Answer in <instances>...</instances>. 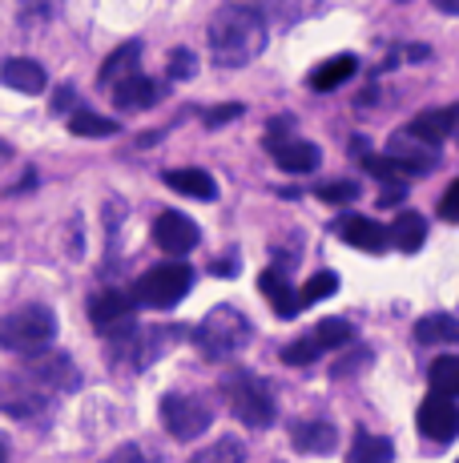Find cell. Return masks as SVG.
Instances as JSON below:
<instances>
[{
    "mask_svg": "<svg viewBox=\"0 0 459 463\" xmlns=\"http://www.w3.org/2000/svg\"><path fill=\"white\" fill-rule=\"evenodd\" d=\"M267 146L275 149V162L286 169V174H314L323 162V149L314 146V141L295 137V133H286L282 141H267Z\"/></svg>",
    "mask_w": 459,
    "mask_h": 463,
    "instance_id": "9a60e30c",
    "label": "cell"
},
{
    "mask_svg": "<svg viewBox=\"0 0 459 463\" xmlns=\"http://www.w3.org/2000/svg\"><path fill=\"white\" fill-rule=\"evenodd\" d=\"M250 451L238 435H218V443H206L201 451H193L190 463H246Z\"/></svg>",
    "mask_w": 459,
    "mask_h": 463,
    "instance_id": "484cf974",
    "label": "cell"
},
{
    "mask_svg": "<svg viewBox=\"0 0 459 463\" xmlns=\"http://www.w3.org/2000/svg\"><path fill=\"white\" fill-rule=\"evenodd\" d=\"M331 295H339V274H334V270H319L303 290H298V302H303V307H314V302H323Z\"/></svg>",
    "mask_w": 459,
    "mask_h": 463,
    "instance_id": "1f68e13d",
    "label": "cell"
},
{
    "mask_svg": "<svg viewBox=\"0 0 459 463\" xmlns=\"http://www.w3.org/2000/svg\"><path fill=\"white\" fill-rule=\"evenodd\" d=\"M395 459V448L387 435H370V431H355L347 448V463H391Z\"/></svg>",
    "mask_w": 459,
    "mask_h": 463,
    "instance_id": "d4e9b609",
    "label": "cell"
},
{
    "mask_svg": "<svg viewBox=\"0 0 459 463\" xmlns=\"http://www.w3.org/2000/svg\"><path fill=\"white\" fill-rule=\"evenodd\" d=\"M334 234L363 254H383L387 246H391V230L379 226L375 218H363V213H342V218L334 222Z\"/></svg>",
    "mask_w": 459,
    "mask_h": 463,
    "instance_id": "7c38bea8",
    "label": "cell"
},
{
    "mask_svg": "<svg viewBox=\"0 0 459 463\" xmlns=\"http://www.w3.org/2000/svg\"><path fill=\"white\" fill-rule=\"evenodd\" d=\"M415 423H419V431L427 435L431 443H452L459 435V407L452 403V395H427L419 403V411H415Z\"/></svg>",
    "mask_w": 459,
    "mask_h": 463,
    "instance_id": "9c48e42d",
    "label": "cell"
},
{
    "mask_svg": "<svg viewBox=\"0 0 459 463\" xmlns=\"http://www.w3.org/2000/svg\"><path fill=\"white\" fill-rule=\"evenodd\" d=\"M355 69H359V61L351 57V52H339V57H331V61H323L319 69H314L311 77H306V85L314 89V93H331V89H339V85H347L351 77H355Z\"/></svg>",
    "mask_w": 459,
    "mask_h": 463,
    "instance_id": "7402d4cb",
    "label": "cell"
},
{
    "mask_svg": "<svg viewBox=\"0 0 459 463\" xmlns=\"http://www.w3.org/2000/svg\"><path fill=\"white\" fill-rule=\"evenodd\" d=\"M258 290H262V298H267L270 307H275V315H278V318H295L298 310H303V302H298L295 287H290L286 270H278V266H270V270H262V274H258Z\"/></svg>",
    "mask_w": 459,
    "mask_h": 463,
    "instance_id": "ac0fdd59",
    "label": "cell"
},
{
    "mask_svg": "<svg viewBox=\"0 0 459 463\" xmlns=\"http://www.w3.org/2000/svg\"><path fill=\"white\" fill-rule=\"evenodd\" d=\"M165 77H170V81H190V77H198V57H193L190 49H173L170 61H165Z\"/></svg>",
    "mask_w": 459,
    "mask_h": 463,
    "instance_id": "836d02e7",
    "label": "cell"
},
{
    "mask_svg": "<svg viewBox=\"0 0 459 463\" xmlns=\"http://www.w3.org/2000/svg\"><path fill=\"white\" fill-rule=\"evenodd\" d=\"M323 351L326 346L319 343V335L311 331V335H303V338H295V343L282 346V363H286V367H306V363H314Z\"/></svg>",
    "mask_w": 459,
    "mask_h": 463,
    "instance_id": "4dcf8cb0",
    "label": "cell"
},
{
    "mask_svg": "<svg viewBox=\"0 0 459 463\" xmlns=\"http://www.w3.org/2000/svg\"><path fill=\"white\" fill-rule=\"evenodd\" d=\"M134 295H121V290H101V295L89 298V323L97 326L101 335H113V331H126L134 326Z\"/></svg>",
    "mask_w": 459,
    "mask_h": 463,
    "instance_id": "8fae6325",
    "label": "cell"
},
{
    "mask_svg": "<svg viewBox=\"0 0 459 463\" xmlns=\"http://www.w3.org/2000/svg\"><path fill=\"white\" fill-rule=\"evenodd\" d=\"M387 154H391L395 162L403 165V174H407V177L431 174V169L439 165L436 146H427V141H419V137H415V133H399V137H391V146H387Z\"/></svg>",
    "mask_w": 459,
    "mask_h": 463,
    "instance_id": "4fadbf2b",
    "label": "cell"
},
{
    "mask_svg": "<svg viewBox=\"0 0 459 463\" xmlns=\"http://www.w3.org/2000/svg\"><path fill=\"white\" fill-rule=\"evenodd\" d=\"M193 290V270L182 258H170V262L154 266L134 282V298L149 310H170Z\"/></svg>",
    "mask_w": 459,
    "mask_h": 463,
    "instance_id": "8992f818",
    "label": "cell"
},
{
    "mask_svg": "<svg viewBox=\"0 0 459 463\" xmlns=\"http://www.w3.org/2000/svg\"><path fill=\"white\" fill-rule=\"evenodd\" d=\"M137 65H141V41H126L121 49H113V52H109V61L101 65V77H97V85L109 89V93H113V89L126 81V77L141 73Z\"/></svg>",
    "mask_w": 459,
    "mask_h": 463,
    "instance_id": "d6986e66",
    "label": "cell"
},
{
    "mask_svg": "<svg viewBox=\"0 0 459 463\" xmlns=\"http://www.w3.org/2000/svg\"><path fill=\"white\" fill-rule=\"evenodd\" d=\"M314 335H319V343L326 351H347V346L355 343V326H351L347 318H323V323L314 326Z\"/></svg>",
    "mask_w": 459,
    "mask_h": 463,
    "instance_id": "f546056e",
    "label": "cell"
},
{
    "mask_svg": "<svg viewBox=\"0 0 459 463\" xmlns=\"http://www.w3.org/2000/svg\"><path fill=\"white\" fill-rule=\"evenodd\" d=\"M254 338V326L234 302H218L206 310L198 326H193V346L201 351V359L210 363H226L234 354H242Z\"/></svg>",
    "mask_w": 459,
    "mask_h": 463,
    "instance_id": "7a4b0ae2",
    "label": "cell"
},
{
    "mask_svg": "<svg viewBox=\"0 0 459 463\" xmlns=\"http://www.w3.org/2000/svg\"><path fill=\"white\" fill-rule=\"evenodd\" d=\"M431 5H436L439 13H447V16H459V0H431Z\"/></svg>",
    "mask_w": 459,
    "mask_h": 463,
    "instance_id": "ab89813d",
    "label": "cell"
},
{
    "mask_svg": "<svg viewBox=\"0 0 459 463\" xmlns=\"http://www.w3.org/2000/svg\"><path fill=\"white\" fill-rule=\"evenodd\" d=\"M222 399L230 403V411L238 415V423L254 427V431H262V427H270L278 420V403H275V391H270V383L262 375H250V371H238V375H230L222 383Z\"/></svg>",
    "mask_w": 459,
    "mask_h": 463,
    "instance_id": "277c9868",
    "label": "cell"
},
{
    "mask_svg": "<svg viewBox=\"0 0 459 463\" xmlns=\"http://www.w3.org/2000/svg\"><path fill=\"white\" fill-rule=\"evenodd\" d=\"M157 411H162V427L182 443L206 435L210 423H214V407L201 395H190V391H170V395H162Z\"/></svg>",
    "mask_w": 459,
    "mask_h": 463,
    "instance_id": "52a82bcc",
    "label": "cell"
},
{
    "mask_svg": "<svg viewBox=\"0 0 459 463\" xmlns=\"http://www.w3.org/2000/svg\"><path fill=\"white\" fill-rule=\"evenodd\" d=\"M415 343L419 346H452L459 343V318L455 315H423L415 323Z\"/></svg>",
    "mask_w": 459,
    "mask_h": 463,
    "instance_id": "603a6c76",
    "label": "cell"
},
{
    "mask_svg": "<svg viewBox=\"0 0 459 463\" xmlns=\"http://www.w3.org/2000/svg\"><path fill=\"white\" fill-rule=\"evenodd\" d=\"M459 121V105H447V109H423L419 118L407 126V133H415L419 141H427V146H439V141L452 137Z\"/></svg>",
    "mask_w": 459,
    "mask_h": 463,
    "instance_id": "ffe728a7",
    "label": "cell"
},
{
    "mask_svg": "<svg viewBox=\"0 0 459 463\" xmlns=\"http://www.w3.org/2000/svg\"><path fill=\"white\" fill-rule=\"evenodd\" d=\"M367 367H370V351H367V346H347V354L331 363V379H355L359 371H367Z\"/></svg>",
    "mask_w": 459,
    "mask_h": 463,
    "instance_id": "d6a6232c",
    "label": "cell"
},
{
    "mask_svg": "<svg viewBox=\"0 0 459 463\" xmlns=\"http://www.w3.org/2000/svg\"><path fill=\"white\" fill-rule=\"evenodd\" d=\"M165 185L173 194H185L193 202H214L218 198V182L206 174V169H170L165 174Z\"/></svg>",
    "mask_w": 459,
    "mask_h": 463,
    "instance_id": "44dd1931",
    "label": "cell"
},
{
    "mask_svg": "<svg viewBox=\"0 0 459 463\" xmlns=\"http://www.w3.org/2000/svg\"><path fill=\"white\" fill-rule=\"evenodd\" d=\"M423 242H427V218L415 210H403L399 218L391 222V246L403 254H415Z\"/></svg>",
    "mask_w": 459,
    "mask_h": 463,
    "instance_id": "cb8c5ba5",
    "label": "cell"
},
{
    "mask_svg": "<svg viewBox=\"0 0 459 463\" xmlns=\"http://www.w3.org/2000/svg\"><path fill=\"white\" fill-rule=\"evenodd\" d=\"M154 242H157V250H165L170 258H185L201 242V230H198V222L185 218V213L162 210L154 218Z\"/></svg>",
    "mask_w": 459,
    "mask_h": 463,
    "instance_id": "ba28073f",
    "label": "cell"
},
{
    "mask_svg": "<svg viewBox=\"0 0 459 463\" xmlns=\"http://www.w3.org/2000/svg\"><path fill=\"white\" fill-rule=\"evenodd\" d=\"M113 105H117L121 113H141V109H149V105H157L165 97V89L154 81V77H141V73H134V77H126L117 89H113Z\"/></svg>",
    "mask_w": 459,
    "mask_h": 463,
    "instance_id": "e0dca14e",
    "label": "cell"
},
{
    "mask_svg": "<svg viewBox=\"0 0 459 463\" xmlns=\"http://www.w3.org/2000/svg\"><path fill=\"white\" fill-rule=\"evenodd\" d=\"M61 8H65V0H16V21L37 29V24H49Z\"/></svg>",
    "mask_w": 459,
    "mask_h": 463,
    "instance_id": "f1b7e54d",
    "label": "cell"
},
{
    "mask_svg": "<svg viewBox=\"0 0 459 463\" xmlns=\"http://www.w3.org/2000/svg\"><path fill=\"white\" fill-rule=\"evenodd\" d=\"M234 118H242V105H218V109H206V126H210V129L230 126Z\"/></svg>",
    "mask_w": 459,
    "mask_h": 463,
    "instance_id": "74e56055",
    "label": "cell"
},
{
    "mask_svg": "<svg viewBox=\"0 0 459 463\" xmlns=\"http://www.w3.org/2000/svg\"><path fill=\"white\" fill-rule=\"evenodd\" d=\"M439 218L452 222V226H459V177L452 185H447V194L439 198Z\"/></svg>",
    "mask_w": 459,
    "mask_h": 463,
    "instance_id": "d590c367",
    "label": "cell"
},
{
    "mask_svg": "<svg viewBox=\"0 0 459 463\" xmlns=\"http://www.w3.org/2000/svg\"><path fill=\"white\" fill-rule=\"evenodd\" d=\"M455 463H459V459H455Z\"/></svg>",
    "mask_w": 459,
    "mask_h": 463,
    "instance_id": "7bdbcfd3",
    "label": "cell"
},
{
    "mask_svg": "<svg viewBox=\"0 0 459 463\" xmlns=\"http://www.w3.org/2000/svg\"><path fill=\"white\" fill-rule=\"evenodd\" d=\"M57 338V315L45 302H24V307L8 310L0 318V346L13 354H41L49 351V343Z\"/></svg>",
    "mask_w": 459,
    "mask_h": 463,
    "instance_id": "3957f363",
    "label": "cell"
},
{
    "mask_svg": "<svg viewBox=\"0 0 459 463\" xmlns=\"http://www.w3.org/2000/svg\"><path fill=\"white\" fill-rule=\"evenodd\" d=\"M105 463H154V459L145 456V448H141V443H121V448L113 451Z\"/></svg>",
    "mask_w": 459,
    "mask_h": 463,
    "instance_id": "8d00e7d4",
    "label": "cell"
},
{
    "mask_svg": "<svg viewBox=\"0 0 459 463\" xmlns=\"http://www.w3.org/2000/svg\"><path fill=\"white\" fill-rule=\"evenodd\" d=\"M0 463H8V439L0 435Z\"/></svg>",
    "mask_w": 459,
    "mask_h": 463,
    "instance_id": "b9f144b4",
    "label": "cell"
},
{
    "mask_svg": "<svg viewBox=\"0 0 459 463\" xmlns=\"http://www.w3.org/2000/svg\"><path fill=\"white\" fill-rule=\"evenodd\" d=\"M319 198L342 206V202H355L359 198V185L355 182H326V185H319Z\"/></svg>",
    "mask_w": 459,
    "mask_h": 463,
    "instance_id": "e575fe53",
    "label": "cell"
},
{
    "mask_svg": "<svg viewBox=\"0 0 459 463\" xmlns=\"http://www.w3.org/2000/svg\"><path fill=\"white\" fill-rule=\"evenodd\" d=\"M290 443H295V451H303V456H334L339 431L326 420H298V423H290Z\"/></svg>",
    "mask_w": 459,
    "mask_h": 463,
    "instance_id": "5bb4252c",
    "label": "cell"
},
{
    "mask_svg": "<svg viewBox=\"0 0 459 463\" xmlns=\"http://www.w3.org/2000/svg\"><path fill=\"white\" fill-rule=\"evenodd\" d=\"M270 41V24H267V8L262 5H222L210 21V52L218 65L226 69H242L254 57H262Z\"/></svg>",
    "mask_w": 459,
    "mask_h": 463,
    "instance_id": "6da1fadb",
    "label": "cell"
},
{
    "mask_svg": "<svg viewBox=\"0 0 459 463\" xmlns=\"http://www.w3.org/2000/svg\"><path fill=\"white\" fill-rule=\"evenodd\" d=\"M182 338L178 326H126L121 338L113 343V367L121 371H145L170 351L173 343Z\"/></svg>",
    "mask_w": 459,
    "mask_h": 463,
    "instance_id": "5b68a950",
    "label": "cell"
},
{
    "mask_svg": "<svg viewBox=\"0 0 459 463\" xmlns=\"http://www.w3.org/2000/svg\"><path fill=\"white\" fill-rule=\"evenodd\" d=\"M0 81H5V89H13V93L41 97L49 89V73L33 57H8L0 65Z\"/></svg>",
    "mask_w": 459,
    "mask_h": 463,
    "instance_id": "2e32d148",
    "label": "cell"
},
{
    "mask_svg": "<svg viewBox=\"0 0 459 463\" xmlns=\"http://www.w3.org/2000/svg\"><path fill=\"white\" fill-rule=\"evenodd\" d=\"M29 375L37 379L41 387L61 391V395H69V391L81 387V371L73 367V359H69L65 351H41V354H29Z\"/></svg>",
    "mask_w": 459,
    "mask_h": 463,
    "instance_id": "30bf717a",
    "label": "cell"
},
{
    "mask_svg": "<svg viewBox=\"0 0 459 463\" xmlns=\"http://www.w3.org/2000/svg\"><path fill=\"white\" fill-rule=\"evenodd\" d=\"M8 157H13V146H8V141H5V137H0V165H5V162H8Z\"/></svg>",
    "mask_w": 459,
    "mask_h": 463,
    "instance_id": "60d3db41",
    "label": "cell"
},
{
    "mask_svg": "<svg viewBox=\"0 0 459 463\" xmlns=\"http://www.w3.org/2000/svg\"><path fill=\"white\" fill-rule=\"evenodd\" d=\"M73 105H77L73 85H61V93L52 97V113H73Z\"/></svg>",
    "mask_w": 459,
    "mask_h": 463,
    "instance_id": "f35d334b",
    "label": "cell"
},
{
    "mask_svg": "<svg viewBox=\"0 0 459 463\" xmlns=\"http://www.w3.org/2000/svg\"><path fill=\"white\" fill-rule=\"evenodd\" d=\"M427 379H431V391L455 399L459 395V354H439V359L431 363Z\"/></svg>",
    "mask_w": 459,
    "mask_h": 463,
    "instance_id": "83f0119b",
    "label": "cell"
},
{
    "mask_svg": "<svg viewBox=\"0 0 459 463\" xmlns=\"http://www.w3.org/2000/svg\"><path fill=\"white\" fill-rule=\"evenodd\" d=\"M121 129V121H109L101 113H89V109H73L69 113V133L73 137H113Z\"/></svg>",
    "mask_w": 459,
    "mask_h": 463,
    "instance_id": "4316f807",
    "label": "cell"
}]
</instances>
